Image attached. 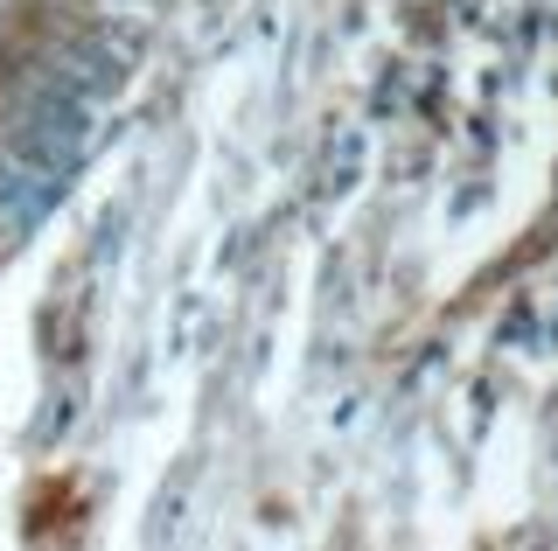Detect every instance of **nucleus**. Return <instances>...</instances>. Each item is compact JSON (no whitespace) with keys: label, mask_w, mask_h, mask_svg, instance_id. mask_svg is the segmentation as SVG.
Segmentation results:
<instances>
[]
</instances>
